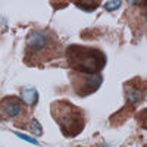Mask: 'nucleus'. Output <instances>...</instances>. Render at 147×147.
I'll return each mask as SVG.
<instances>
[{"label":"nucleus","instance_id":"f257e3e1","mask_svg":"<svg viewBox=\"0 0 147 147\" xmlns=\"http://www.w3.org/2000/svg\"><path fill=\"white\" fill-rule=\"evenodd\" d=\"M60 43L57 37L50 31H31L27 37L25 63L43 65L60 55Z\"/></svg>","mask_w":147,"mask_h":147},{"label":"nucleus","instance_id":"f03ea898","mask_svg":"<svg viewBox=\"0 0 147 147\" xmlns=\"http://www.w3.org/2000/svg\"><path fill=\"white\" fill-rule=\"evenodd\" d=\"M66 59L72 72L82 74V75H96L105 63V55L97 49L82 47V46H71L66 50Z\"/></svg>","mask_w":147,"mask_h":147},{"label":"nucleus","instance_id":"7ed1b4c3","mask_svg":"<svg viewBox=\"0 0 147 147\" xmlns=\"http://www.w3.org/2000/svg\"><path fill=\"white\" fill-rule=\"evenodd\" d=\"M52 115L65 137H75L84 128L85 119L82 110L71 102H55L52 105Z\"/></svg>","mask_w":147,"mask_h":147},{"label":"nucleus","instance_id":"20e7f679","mask_svg":"<svg viewBox=\"0 0 147 147\" xmlns=\"http://www.w3.org/2000/svg\"><path fill=\"white\" fill-rule=\"evenodd\" d=\"M72 78V87L77 94L80 96H87L90 93H94L102 84V77L99 74L96 75H82V74L71 72L69 74Z\"/></svg>","mask_w":147,"mask_h":147},{"label":"nucleus","instance_id":"39448f33","mask_svg":"<svg viewBox=\"0 0 147 147\" xmlns=\"http://www.w3.org/2000/svg\"><path fill=\"white\" fill-rule=\"evenodd\" d=\"M22 113H25L24 109V102L15 96L5 97L0 102V116L5 119H18Z\"/></svg>","mask_w":147,"mask_h":147},{"label":"nucleus","instance_id":"423d86ee","mask_svg":"<svg viewBox=\"0 0 147 147\" xmlns=\"http://www.w3.org/2000/svg\"><path fill=\"white\" fill-rule=\"evenodd\" d=\"M125 90H127L125 91L127 100L129 102V105H137L138 102H141L144 99L146 84L140 78H136L134 81H129L128 84H125Z\"/></svg>","mask_w":147,"mask_h":147},{"label":"nucleus","instance_id":"0eeeda50","mask_svg":"<svg viewBox=\"0 0 147 147\" xmlns=\"http://www.w3.org/2000/svg\"><path fill=\"white\" fill-rule=\"evenodd\" d=\"M21 100L28 106H34L38 100V94H37L34 87H24L21 90Z\"/></svg>","mask_w":147,"mask_h":147},{"label":"nucleus","instance_id":"6e6552de","mask_svg":"<svg viewBox=\"0 0 147 147\" xmlns=\"http://www.w3.org/2000/svg\"><path fill=\"white\" fill-rule=\"evenodd\" d=\"M28 129H30L32 134H35V136H41V134H43V129H41L40 124H38V122H37L35 119H32V121L30 122V127H28Z\"/></svg>","mask_w":147,"mask_h":147},{"label":"nucleus","instance_id":"1a4fd4ad","mask_svg":"<svg viewBox=\"0 0 147 147\" xmlns=\"http://www.w3.org/2000/svg\"><path fill=\"white\" fill-rule=\"evenodd\" d=\"M119 6H121V2H109V3H106L107 10H112V7H119Z\"/></svg>","mask_w":147,"mask_h":147}]
</instances>
